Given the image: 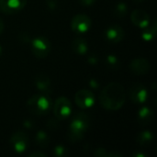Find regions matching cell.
<instances>
[{
  "label": "cell",
  "mask_w": 157,
  "mask_h": 157,
  "mask_svg": "<svg viewBox=\"0 0 157 157\" xmlns=\"http://www.w3.org/2000/svg\"><path fill=\"white\" fill-rule=\"evenodd\" d=\"M126 92L119 83H109L100 92L99 101L101 106L108 110H118L125 103Z\"/></svg>",
  "instance_id": "obj_1"
},
{
  "label": "cell",
  "mask_w": 157,
  "mask_h": 157,
  "mask_svg": "<svg viewBox=\"0 0 157 157\" xmlns=\"http://www.w3.org/2000/svg\"><path fill=\"white\" fill-rule=\"evenodd\" d=\"M90 125V118L89 116L85 112H78L75 115L73 118L69 129H68V139L72 143H75L80 141L86 132L88 130V127Z\"/></svg>",
  "instance_id": "obj_2"
},
{
  "label": "cell",
  "mask_w": 157,
  "mask_h": 157,
  "mask_svg": "<svg viewBox=\"0 0 157 157\" xmlns=\"http://www.w3.org/2000/svg\"><path fill=\"white\" fill-rule=\"evenodd\" d=\"M29 110L35 115H44L50 111L52 107V101L47 93L40 92L32 96L27 103Z\"/></svg>",
  "instance_id": "obj_3"
},
{
  "label": "cell",
  "mask_w": 157,
  "mask_h": 157,
  "mask_svg": "<svg viewBox=\"0 0 157 157\" xmlns=\"http://www.w3.org/2000/svg\"><path fill=\"white\" fill-rule=\"evenodd\" d=\"M32 53L38 58H45L51 52V43L49 40L43 36H39L31 40Z\"/></svg>",
  "instance_id": "obj_4"
},
{
  "label": "cell",
  "mask_w": 157,
  "mask_h": 157,
  "mask_svg": "<svg viewBox=\"0 0 157 157\" xmlns=\"http://www.w3.org/2000/svg\"><path fill=\"white\" fill-rule=\"evenodd\" d=\"M52 107L55 118L59 121L66 120L72 113V104L65 97L58 98Z\"/></svg>",
  "instance_id": "obj_5"
},
{
  "label": "cell",
  "mask_w": 157,
  "mask_h": 157,
  "mask_svg": "<svg viewBox=\"0 0 157 157\" xmlns=\"http://www.w3.org/2000/svg\"><path fill=\"white\" fill-rule=\"evenodd\" d=\"M9 143H10V145L13 148V150L18 154L24 153L29 145V137L23 132H17L13 133L10 138Z\"/></svg>",
  "instance_id": "obj_6"
},
{
  "label": "cell",
  "mask_w": 157,
  "mask_h": 157,
  "mask_svg": "<svg viewBox=\"0 0 157 157\" xmlns=\"http://www.w3.org/2000/svg\"><path fill=\"white\" fill-rule=\"evenodd\" d=\"M149 93L147 88L141 83L133 84L129 90L130 99L136 104H143L148 98Z\"/></svg>",
  "instance_id": "obj_7"
},
{
  "label": "cell",
  "mask_w": 157,
  "mask_h": 157,
  "mask_svg": "<svg viewBox=\"0 0 157 157\" xmlns=\"http://www.w3.org/2000/svg\"><path fill=\"white\" fill-rule=\"evenodd\" d=\"M91 24L92 21L88 16L85 14H78L73 17L71 27L74 31L78 33H84L91 28Z\"/></svg>",
  "instance_id": "obj_8"
},
{
  "label": "cell",
  "mask_w": 157,
  "mask_h": 157,
  "mask_svg": "<svg viewBox=\"0 0 157 157\" xmlns=\"http://www.w3.org/2000/svg\"><path fill=\"white\" fill-rule=\"evenodd\" d=\"M75 103L78 107L82 109L91 108L95 104V96L94 94L87 89H81L76 92L75 96Z\"/></svg>",
  "instance_id": "obj_9"
},
{
  "label": "cell",
  "mask_w": 157,
  "mask_h": 157,
  "mask_svg": "<svg viewBox=\"0 0 157 157\" xmlns=\"http://www.w3.org/2000/svg\"><path fill=\"white\" fill-rule=\"evenodd\" d=\"M26 3L27 0H0V10L6 15L16 14L24 8Z\"/></svg>",
  "instance_id": "obj_10"
},
{
  "label": "cell",
  "mask_w": 157,
  "mask_h": 157,
  "mask_svg": "<svg viewBox=\"0 0 157 157\" xmlns=\"http://www.w3.org/2000/svg\"><path fill=\"white\" fill-rule=\"evenodd\" d=\"M105 38L107 39L108 41L111 43H118L123 40L124 30L121 26L117 24L110 25L105 30Z\"/></svg>",
  "instance_id": "obj_11"
},
{
  "label": "cell",
  "mask_w": 157,
  "mask_h": 157,
  "mask_svg": "<svg viewBox=\"0 0 157 157\" xmlns=\"http://www.w3.org/2000/svg\"><path fill=\"white\" fill-rule=\"evenodd\" d=\"M130 69L135 75H145L150 70V63L148 60L145 58H137L131 62Z\"/></svg>",
  "instance_id": "obj_12"
},
{
  "label": "cell",
  "mask_w": 157,
  "mask_h": 157,
  "mask_svg": "<svg viewBox=\"0 0 157 157\" xmlns=\"http://www.w3.org/2000/svg\"><path fill=\"white\" fill-rule=\"evenodd\" d=\"M131 19L139 28H146L150 24V16L142 9H135L131 14Z\"/></svg>",
  "instance_id": "obj_13"
},
{
  "label": "cell",
  "mask_w": 157,
  "mask_h": 157,
  "mask_svg": "<svg viewBox=\"0 0 157 157\" xmlns=\"http://www.w3.org/2000/svg\"><path fill=\"white\" fill-rule=\"evenodd\" d=\"M34 83L37 87L40 92L42 93H49L51 89V80L49 76L43 73H40L36 75L34 78Z\"/></svg>",
  "instance_id": "obj_14"
},
{
  "label": "cell",
  "mask_w": 157,
  "mask_h": 157,
  "mask_svg": "<svg viewBox=\"0 0 157 157\" xmlns=\"http://www.w3.org/2000/svg\"><path fill=\"white\" fill-rule=\"evenodd\" d=\"M155 119V113L152 109L148 107H143L138 111L137 120L140 125L145 126L150 124Z\"/></svg>",
  "instance_id": "obj_15"
},
{
  "label": "cell",
  "mask_w": 157,
  "mask_h": 157,
  "mask_svg": "<svg viewBox=\"0 0 157 157\" xmlns=\"http://www.w3.org/2000/svg\"><path fill=\"white\" fill-rule=\"evenodd\" d=\"M72 49L75 53H77L79 55H84L88 51V45L85 39L76 38L72 42Z\"/></svg>",
  "instance_id": "obj_16"
},
{
  "label": "cell",
  "mask_w": 157,
  "mask_h": 157,
  "mask_svg": "<svg viewBox=\"0 0 157 157\" xmlns=\"http://www.w3.org/2000/svg\"><path fill=\"white\" fill-rule=\"evenodd\" d=\"M154 134L149 131H144L137 135V142L140 145L146 146L153 143Z\"/></svg>",
  "instance_id": "obj_17"
},
{
  "label": "cell",
  "mask_w": 157,
  "mask_h": 157,
  "mask_svg": "<svg viewBox=\"0 0 157 157\" xmlns=\"http://www.w3.org/2000/svg\"><path fill=\"white\" fill-rule=\"evenodd\" d=\"M35 143L38 146L44 148V147L48 146V144L50 143V137L48 136V134L45 132L40 131L37 132V134L35 136Z\"/></svg>",
  "instance_id": "obj_18"
},
{
  "label": "cell",
  "mask_w": 157,
  "mask_h": 157,
  "mask_svg": "<svg viewBox=\"0 0 157 157\" xmlns=\"http://www.w3.org/2000/svg\"><path fill=\"white\" fill-rule=\"evenodd\" d=\"M155 36H156V20L154 21L153 26H151L150 28H147L142 33V38L145 40L146 41H151L155 40Z\"/></svg>",
  "instance_id": "obj_19"
},
{
  "label": "cell",
  "mask_w": 157,
  "mask_h": 157,
  "mask_svg": "<svg viewBox=\"0 0 157 157\" xmlns=\"http://www.w3.org/2000/svg\"><path fill=\"white\" fill-rule=\"evenodd\" d=\"M106 63L108 67L112 70H117L121 67V61L115 55H108L106 58Z\"/></svg>",
  "instance_id": "obj_20"
},
{
  "label": "cell",
  "mask_w": 157,
  "mask_h": 157,
  "mask_svg": "<svg viewBox=\"0 0 157 157\" xmlns=\"http://www.w3.org/2000/svg\"><path fill=\"white\" fill-rule=\"evenodd\" d=\"M127 11H128V6L124 2H120L115 6L114 14L120 18H122L127 14Z\"/></svg>",
  "instance_id": "obj_21"
},
{
  "label": "cell",
  "mask_w": 157,
  "mask_h": 157,
  "mask_svg": "<svg viewBox=\"0 0 157 157\" xmlns=\"http://www.w3.org/2000/svg\"><path fill=\"white\" fill-rule=\"evenodd\" d=\"M68 150L63 145H57L53 150V155L56 157H65L68 155Z\"/></svg>",
  "instance_id": "obj_22"
},
{
  "label": "cell",
  "mask_w": 157,
  "mask_h": 157,
  "mask_svg": "<svg viewBox=\"0 0 157 157\" xmlns=\"http://www.w3.org/2000/svg\"><path fill=\"white\" fill-rule=\"evenodd\" d=\"M46 126H47V128H48L49 130H51V131H56V130L59 128V126H60V124H59V120H58V119H50V120L47 121Z\"/></svg>",
  "instance_id": "obj_23"
},
{
  "label": "cell",
  "mask_w": 157,
  "mask_h": 157,
  "mask_svg": "<svg viewBox=\"0 0 157 157\" xmlns=\"http://www.w3.org/2000/svg\"><path fill=\"white\" fill-rule=\"evenodd\" d=\"M46 4L48 8L51 11H54L57 8V5H58V0H46Z\"/></svg>",
  "instance_id": "obj_24"
},
{
  "label": "cell",
  "mask_w": 157,
  "mask_h": 157,
  "mask_svg": "<svg viewBox=\"0 0 157 157\" xmlns=\"http://www.w3.org/2000/svg\"><path fill=\"white\" fill-rule=\"evenodd\" d=\"M94 155H96V156H98V157H106V156H109V154L107 153L106 149H103V148H98L97 150H95Z\"/></svg>",
  "instance_id": "obj_25"
},
{
  "label": "cell",
  "mask_w": 157,
  "mask_h": 157,
  "mask_svg": "<svg viewBox=\"0 0 157 157\" xmlns=\"http://www.w3.org/2000/svg\"><path fill=\"white\" fill-rule=\"evenodd\" d=\"M19 40H22L23 42H26V43L29 42V41H30L29 35L28 33H26V32H23V33L19 34Z\"/></svg>",
  "instance_id": "obj_26"
},
{
  "label": "cell",
  "mask_w": 157,
  "mask_h": 157,
  "mask_svg": "<svg viewBox=\"0 0 157 157\" xmlns=\"http://www.w3.org/2000/svg\"><path fill=\"white\" fill-rule=\"evenodd\" d=\"M96 1H97V0H79V2H80L83 6H86L93 5Z\"/></svg>",
  "instance_id": "obj_27"
},
{
  "label": "cell",
  "mask_w": 157,
  "mask_h": 157,
  "mask_svg": "<svg viewBox=\"0 0 157 157\" xmlns=\"http://www.w3.org/2000/svg\"><path fill=\"white\" fill-rule=\"evenodd\" d=\"M89 83H90V86L91 87H94V88H98V86H99V85H98V83L95 80V79H91L90 81H89Z\"/></svg>",
  "instance_id": "obj_28"
},
{
  "label": "cell",
  "mask_w": 157,
  "mask_h": 157,
  "mask_svg": "<svg viewBox=\"0 0 157 157\" xmlns=\"http://www.w3.org/2000/svg\"><path fill=\"white\" fill-rule=\"evenodd\" d=\"M88 62H89L90 63H92V64H95V63H97V62H98V58H97L96 56H94V55H91V56H89V58H88Z\"/></svg>",
  "instance_id": "obj_29"
},
{
  "label": "cell",
  "mask_w": 157,
  "mask_h": 157,
  "mask_svg": "<svg viewBox=\"0 0 157 157\" xmlns=\"http://www.w3.org/2000/svg\"><path fill=\"white\" fill-rule=\"evenodd\" d=\"M23 124H24V126H25L27 129H30V128H32V126H33V123H32L29 120L25 121Z\"/></svg>",
  "instance_id": "obj_30"
},
{
  "label": "cell",
  "mask_w": 157,
  "mask_h": 157,
  "mask_svg": "<svg viewBox=\"0 0 157 157\" xmlns=\"http://www.w3.org/2000/svg\"><path fill=\"white\" fill-rule=\"evenodd\" d=\"M29 156H30V157H36V156L45 157V156H46V155H45V154H42V153H39V152H36V153H31V154L29 155Z\"/></svg>",
  "instance_id": "obj_31"
},
{
  "label": "cell",
  "mask_w": 157,
  "mask_h": 157,
  "mask_svg": "<svg viewBox=\"0 0 157 157\" xmlns=\"http://www.w3.org/2000/svg\"><path fill=\"white\" fill-rule=\"evenodd\" d=\"M3 30H4V21H3V19L0 17V34L3 32Z\"/></svg>",
  "instance_id": "obj_32"
},
{
  "label": "cell",
  "mask_w": 157,
  "mask_h": 157,
  "mask_svg": "<svg viewBox=\"0 0 157 157\" xmlns=\"http://www.w3.org/2000/svg\"><path fill=\"white\" fill-rule=\"evenodd\" d=\"M133 156L134 157H147L146 156V155H144V154H143V153H135V154L133 155Z\"/></svg>",
  "instance_id": "obj_33"
},
{
  "label": "cell",
  "mask_w": 157,
  "mask_h": 157,
  "mask_svg": "<svg viewBox=\"0 0 157 157\" xmlns=\"http://www.w3.org/2000/svg\"><path fill=\"white\" fill-rule=\"evenodd\" d=\"M135 2H137V3H142V2H144V0H134Z\"/></svg>",
  "instance_id": "obj_34"
},
{
  "label": "cell",
  "mask_w": 157,
  "mask_h": 157,
  "mask_svg": "<svg viewBox=\"0 0 157 157\" xmlns=\"http://www.w3.org/2000/svg\"><path fill=\"white\" fill-rule=\"evenodd\" d=\"M1 54H2V48H1V46H0V56H1Z\"/></svg>",
  "instance_id": "obj_35"
}]
</instances>
